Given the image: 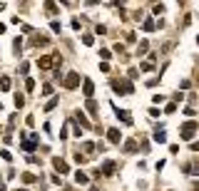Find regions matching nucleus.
Masks as SVG:
<instances>
[{
  "label": "nucleus",
  "instance_id": "1",
  "mask_svg": "<svg viewBox=\"0 0 199 191\" xmlns=\"http://www.w3.org/2000/svg\"><path fill=\"white\" fill-rule=\"evenodd\" d=\"M112 90L117 95H132V82L130 80H112Z\"/></svg>",
  "mask_w": 199,
  "mask_h": 191
},
{
  "label": "nucleus",
  "instance_id": "2",
  "mask_svg": "<svg viewBox=\"0 0 199 191\" xmlns=\"http://www.w3.org/2000/svg\"><path fill=\"white\" fill-rule=\"evenodd\" d=\"M197 127L199 124H194V122H187V124L182 127V132H179V137H182V139H192V137L197 134Z\"/></svg>",
  "mask_w": 199,
  "mask_h": 191
},
{
  "label": "nucleus",
  "instance_id": "3",
  "mask_svg": "<svg viewBox=\"0 0 199 191\" xmlns=\"http://www.w3.org/2000/svg\"><path fill=\"white\" fill-rule=\"evenodd\" d=\"M77 85H80V75L77 72H70L65 77V87L67 90H77Z\"/></svg>",
  "mask_w": 199,
  "mask_h": 191
},
{
  "label": "nucleus",
  "instance_id": "4",
  "mask_svg": "<svg viewBox=\"0 0 199 191\" xmlns=\"http://www.w3.org/2000/svg\"><path fill=\"white\" fill-rule=\"evenodd\" d=\"M82 92H85L87 99H92V95H95V85H92V80H85V82H82Z\"/></svg>",
  "mask_w": 199,
  "mask_h": 191
},
{
  "label": "nucleus",
  "instance_id": "5",
  "mask_svg": "<svg viewBox=\"0 0 199 191\" xmlns=\"http://www.w3.org/2000/svg\"><path fill=\"white\" fill-rule=\"evenodd\" d=\"M52 166H55V169H57L60 174H67V171H70V166H67V164H65L62 159H57V157L52 159Z\"/></svg>",
  "mask_w": 199,
  "mask_h": 191
},
{
  "label": "nucleus",
  "instance_id": "6",
  "mask_svg": "<svg viewBox=\"0 0 199 191\" xmlns=\"http://www.w3.org/2000/svg\"><path fill=\"white\" fill-rule=\"evenodd\" d=\"M52 62H55V55H52V57H40V60H37V67H40V70H50Z\"/></svg>",
  "mask_w": 199,
  "mask_h": 191
},
{
  "label": "nucleus",
  "instance_id": "7",
  "mask_svg": "<svg viewBox=\"0 0 199 191\" xmlns=\"http://www.w3.org/2000/svg\"><path fill=\"white\" fill-rule=\"evenodd\" d=\"M115 114H117L125 124H132V114H130V112H125V109H115Z\"/></svg>",
  "mask_w": 199,
  "mask_h": 191
},
{
  "label": "nucleus",
  "instance_id": "8",
  "mask_svg": "<svg viewBox=\"0 0 199 191\" xmlns=\"http://www.w3.org/2000/svg\"><path fill=\"white\" fill-rule=\"evenodd\" d=\"M107 137H110V142H112V144H120V129H110V132H107Z\"/></svg>",
  "mask_w": 199,
  "mask_h": 191
},
{
  "label": "nucleus",
  "instance_id": "9",
  "mask_svg": "<svg viewBox=\"0 0 199 191\" xmlns=\"http://www.w3.org/2000/svg\"><path fill=\"white\" fill-rule=\"evenodd\" d=\"M115 166H117L115 161H105V169H102V171H105V174H115Z\"/></svg>",
  "mask_w": 199,
  "mask_h": 191
},
{
  "label": "nucleus",
  "instance_id": "10",
  "mask_svg": "<svg viewBox=\"0 0 199 191\" xmlns=\"http://www.w3.org/2000/svg\"><path fill=\"white\" fill-rule=\"evenodd\" d=\"M87 112H90V114H92V117H95V114H97V104H95V102H92V99H87Z\"/></svg>",
  "mask_w": 199,
  "mask_h": 191
},
{
  "label": "nucleus",
  "instance_id": "11",
  "mask_svg": "<svg viewBox=\"0 0 199 191\" xmlns=\"http://www.w3.org/2000/svg\"><path fill=\"white\" fill-rule=\"evenodd\" d=\"M75 181H77V184H87V174L77 171V174H75Z\"/></svg>",
  "mask_w": 199,
  "mask_h": 191
},
{
  "label": "nucleus",
  "instance_id": "12",
  "mask_svg": "<svg viewBox=\"0 0 199 191\" xmlns=\"http://www.w3.org/2000/svg\"><path fill=\"white\" fill-rule=\"evenodd\" d=\"M154 139H157V142H164V139H167L164 129H157V132H154Z\"/></svg>",
  "mask_w": 199,
  "mask_h": 191
},
{
  "label": "nucleus",
  "instance_id": "13",
  "mask_svg": "<svg viewBox=\"0 0 199 191\" xmlns=\"http://www.w3.org/2000/svg\"><path fill=\"white\" fill-rule=\"evenodd\" d=\"M0 90H10V77H3L0 80Z\"/></svg>",
  "mask_w": 199,
  "mask_h": 191
},
{
  "label": "nucleus",
  "instance_id": "14",
  "mask_svg": "<svg viewBox=\"0 0 199 191\" xmlns=\"http://www.w3.org/2000/svg\"><path fill=\"white\" fill-rule=\"evenodd\" d=\"M57 107V97H52L50 102H47V107H45V112H50V109H55Z\"/></svg>",
  "mask_w": 199,
  "mask_h": 191
},
{
  "label": "nucleus",
  "instance_id": "15",
  "mask_svg": "<svg viewBox=\"0 0 199 191\" xmlns=\"http://www.w3.org/2000/svg\"><path fill=\"white\" fill-rule=\"evenodd\" d=\"M77 122H80V124H82V127H90V124H87V117H85V114H82V112H77Z\"/></svg>",
  "mask_w": 199,
  "mask_h": 191
},
{
  "label": "nucleus",
  "instance_id": "16",
  "mask_svg": "<svg viewBox=\"0 0 199 191\" xmlns=\"http://www.w3.org/2000/svg\"><path fill=\"white\" fill-rule=\"evenodd\" d=\"M45 8H47V13H50V15H55V13H57V5H55V3H47Z\"/></svg>",
  "mask_w": 199,
  "mask_h": 191
},
{
  "label": "nucleus",
  "instance_id": "17",
  "mask_svg": "<svg viewBox=\"0 0 199 191\" xmlns=\"http://www.w3.org/2000/svg\"><path fill=\"white\" fill-rule=\"evenodd\" d=\"M23 181H25V184H33V181H37V179H35L33 174H23Z\"/></svg>",
  "mask_w": 199,
  "mask_h": 191
},
{
  "label": "nucleus",
  "instance_id": "18",
  "mask_svg": "<svg viewBox=\"0 0 199 191\" xmlns=\"http://www.w3.org/2000/svg\"><path fill=\"white\" fill-rule=\"evenodd\" d=\"M139 67H142L144 72H152V70H154V65H152V62H142V65H139Z\"/></svg>",
  "mask_w": 199,
  "mask_h": 191
},
{
  "label": "nucleus",
  "instance_id": "19",
  "mask_svg": "<svg viewBox=\"0 0 199 191\" xmlns=\"http://www.w3.org/2000/svg\"><path fill=\"white\" fill-rule=\"evenodd\" d=\"M134 149H137V144H134L132 139H130V142H127V144H125V152H134Z\"/></svg>",
  "mask_w": 199,
  "mask_h": 191
},
{
  "label": "nucleus",
  "instance_id": "20",
  "mask_svg": "<svg viewBox=\"0 0 199 191\" xmlns=\"http://www.w3.org/2000/svg\"><path fill=\"white\" fill-rule=\"evenodd\" d=\"M147 47H149L147 42H139V47H137V52H139V55H144V52H147Z\"/></svg>",
  "mask_w": 199,
  "mask_h": 191
},
{
  "label": "nucleus",
  "instance_id": "21",
  "mask_svg": "<svg viewBox=\"0 0 199 191\" xmlns=\"http://www.w3.org/2000/svg\"><path fill=\"white\" fill-rule=\"evenodd\" d=\"M144 30L152 32V30H154V23H152V20H144Z\"/></svg>",
  "mask_w": 199,
  "mask_h": 191
},
{
  "label": "nucleus",
  "instance_id": "22",
  "mask_svg": "<svg viewBox=\"0 0 199 191\" xmlns=\"http://www.w3.org/2000/svg\"><path fill=\"white\" fill-rule=\"evenodd\" d=\"M15 104L23 107V104H25V97H23V95H15Z\"/></svg>",
  "mask_w": 199,
  "mask_h": 191
},
{
  "label": "nucleus",
  "instance_id": "23",
  "mask_svg": "<svg viewBox=\"0 0 199 191\" xmlns=\"http://www.w3.org/2000/svg\"><path fill=\"white\" fill-rule=\"evenodd\" d=\"M25 87H28V90H35V82H33V80H30V77L25 80Z\"/></svg>",
  "mask_w": 199,
  "mask_h": 191
},
{
  "label": "nucleus",
  "instance_id": "24",
  "mask_svg": "<svg viewBox=\"0 0 199 191\" xmlns=\"http://www.w3.org/2000/svg\"><path fill=\"white\" fill-rule=\"evenodd\" d=\"M189 149H194V152H199V142H194V144H192Z\"/></svg>",
  "mask_w": 199,
  "mask_h": 191
},
{
  "label": "nucleus",
  "instance_id": "25",
  "mask_svg": "<svg viewBox=\"0 0 199 191\" xmlns=\"http://www.w3.org/2000/svg\"><path fill=\"white\" fill-rule=\"evenodd\" d=\"M3 8H5V5H3V3H0V10H3Z\"/></svg>",
  "mask_w": 199,
  "mask_h": 191
}]
</instances>
